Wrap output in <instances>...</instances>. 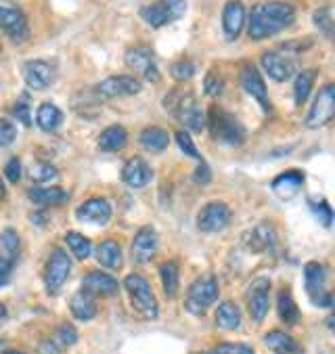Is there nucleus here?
<instances>
[{
  "label": "nucleus",
  "instance_id": "obj_1",
  "mask_svg": "<svg viewBox=\"0 0 335 354\" xmlns=\"http://www.w3.org/2000/svg\"><path fill=\"white\" fill-rule=\"evenodd\" d=\"M296 19L294 5L285 0H264L251 9L247 34L251 40H264L289 28Z\"/></svg>",
  "mask_w": 335,
  "mask_h": 354
},
{
  "label": "nucleus",
  "instance_id": "obj_2",
  "mask_svg": "<svg viewBox=\"0 0 335 354\" xmlns=\"http://www.w3.org/2000/svg\"><path fill=\"white\" fill-rule=\"evenodd\" d=\"M208 122H210V132H212V138L218 140V143H224V145H231V147H237L245 140V128L241 126V122L224 111L222 107H212L210 109V115H208Z\"/></svg>",
  "mask_w": 335,
  "mask_h": 354
},
{
  "label": "nucleus",
  "instance_id": "obj_3",
  "mask_svg": "<svg viewBox=\"0 0 335 354\" xmlns=\"http://www.w3.org/2000/svg\"><path fill=\"white\" fill-rule=\"evenodd\" d=\"M124 288L130 296L134 310L143 315L145 319H157L160 306H157V300H155V294L149 286V281L143 274H137V272L128 274L124 281Z\"/></svg>",
  "mask_w": 335,
  "mask_h": 354
},
{
  "label": "nucleus",
  "instance_id": "obj_4",
  "mask_svg": "<svg viewBox=\"0 0 335 354\" xmlns=\"http://www.w3.org/2000/svg\"><path fill=\"white\" fill-rule=\"evenodd\" d=\"M166 107L174 111V115L184 124V128L199 132L206 126V113L199 107L193 93L174 91L170 97H166Z\"/></svg>",
  "mask_w": 335,
  "mask_h": 354
},
{
  "label": "nucleus",
  "instance_id": "obj_5",
  "mask_svg": "<svg viewBox=\"0 0 335 354\" xmlns=\"http://www.w3.org/2000/svg\"><path fill=\"white\" fill-rule=\"evenodd\" d=\"M218 281L212 274L199 277L186 292L184 306L191 315H204L216 300H218Z\"/></svg>",
  "mask_w": 335,
  "mask_h": 354
},
{
  "label": "nucleus",
  "instance_id": "obj_6",
  "mask_svg": "<svg viewBox=\"0 0 335 354\" xmlns=\"http://www.w3.org/2000/svg\"><path fill=\"white\" fill-rule=\"evenodd\" d=\"M186 11V0H155L141 7V19L151 28H164L176 19H180Z\"/></svg>",
  "mask_w": 335,
  "mask_h": 354
},
{
  "label": "nucleus",
  "instance_id": "obj_7",
  "mask_svg": "<svg viewBox=\"0 0 335 354\" xmlns=\"http://www.w3.org/2000/svg\"><path fill=\"white\" fill-rule=\"evenodd\" d=\"M72 272V260L67 256L65 250L61 248H55L46 260V268H44V286H46V292L50 296H57L61 292V288L65 286L67 277Z\"/></svg>",
  "mask_w": 335,
  "mask_h": 354
},
{
  "label": "nucleus",
  "instance_id": "obj_8",
  "mask_svg": "<svg viewBox=\"0 0 335 354\" xmlns=\"http://www.w3.org/2000/svg\"><path fill=\"white\" fill-rule=\"evenodd\" d=\"M304 279H306V292L316 306H331V292L327 290V270L318 262H308L304 266Z\"/></svg>",
  "mask_w": 335,
  "mask_h": 354
},
{
  "label": "nucleus",
  "instance_id": "obj_9",
  "mask_svg": "<svg viewBox=\"0 0 335 354\" xmlns=\"http://www.w3.org/2000/svg\"><path fill=\"white\" fill-rule=\"evenodd\" d=\"M333 113H335V86L325 84L318 91V95H316V99H314V103H312V107H310L304 122H306L308 128H320V126L331 122Z\"/></svg>",
  "mask_w": 335,
  "mask_h": 354
},
{
  "label": "nucleus",
  "instance_id": "obj_10",
  "mask_svg": "<svg viewBox=\"0 0 335 354\" xmlns=\"http://www.w3.org/2000/svg\"><path fill=\"white\" fill-rule=\"evenodd\" d=\"M0 30H5L15 42L28 38V19L23 11L9 0H0Z\"/></svg>",
  "mask_w": 335,
  "mask_h": 354
},
{
  "label": "nucleus",
  "instance_id": "obj_11",
  "mask_svg": "<svg viewBox=\"0 0 335 354\" xmlns=\"http://www.w3.org/2000/svg\"><path fill=\"white\" fill-rule=\"evenodd\" d=\"M231 223V209L222 201H212L204 205L197 214V227L204 233H218Z\"/></svg>",
  "mask_w": 335,
  "mask_h": 354
},
{
  "label": "nucleus",
  "instance_id": "obj_12",
  "mask_svg": "<svg viewBox=\"0 0 335 354\" xmlns=\"http://www.w3.org/2000/svg\"><path fill=\"white\" fill-rule=\"evenodd\" d=\"M126 65L134 69L137 74H141L149 82H160V69L155 63V55L145 48V46H134L126 50Z\"/></svg>",
  "mask_w": 335,
  "mask_h": 354
},
{
  "label": "nucleus",
  "instance_id": "obj_13",
  "mask_svg": "<svg viewBox=\"0 0 335 354\" xmlns=\"http://www.w3.org/2000/svg\"><path fill=\"white\" fill-rule=\"evenodd\" d=\"M271 306V281L268 279H256L247 292V310L249 317L256 323H262L268 315Z\"/></svg>",
  "mask_w": 335,
  "mask_h": 354
},
{
  "label": "nucleus",
  "instance_id": "obj_14",
  "mask_svg": "<svg viewBox=\"0 0 335 354\" xmlns=\"http://www.w3.org/2000/svg\"><path fill=\"white\" fill-rule=\"evenodd\" d=\"M141 82L134 76H109L97 86V95L103 99H119L141 93Z\"/></svg>",
  "mask_w": 335,
  "mask_h": 354
},
{
  "label": "nucleus",
  "instance_id": "obj_15",
  "mask_svg": "<svg viewBox=\"0 0 335 354\" xmlns=\"http://www.w3.org/2000/svg\"><path fill=\"white\" fill-rule=\"evenodd\" d=\"M241 86L245 88V93H247L251 99L258 101V105H260L264 111H271V99H268L266 84H264L260 72H258V69H256L251 63L243 65V69H241Z\"/></svg>",
  "mask_w": 335,
  "mask_h": 354
},
{
  "label": "nucleus",
  "instance_id": "obj_16",
  "mask_svg": "<svg viewBox=\"0 0 335 354\" xmlns=\"http://www.w3.org/2000/svg\"><path fill=\"white\" fill-rule=\"evenodd\" d=\"M260 63L264 67V72L268 74V78H273L275 82H285L294 74V63L285 55H281L277 50H266V53H262Z\"/></svg>",
  "mask_w": 335,
  "mask_h": 354
},
{
  "label": "nucleus",
  "instance_id": "obj_17",
  "mask_svg": "<svg viewBox=\"0 0 335 354\" xmlns=\"http://www.w3.org/2000/svg\"><path fill=\"white\" fill-rule=\"evenodd\" d=\"M76 216L88 225H107L111 218V205L103 197H93L76 209Z\"/></svg>",
  "mask_w": 335,
  "mask_h": 354
},
{
  "label": "nucleus",
  "instance_id": "obj_18",
  "mask_svg": "<svg viewBox=\"0 0 335 354\" xmlns=\"http://www.w3.org/2000/svg\"><path fill=\"white\" fill-rule=\"evenodd\" d=\"M23 80L32 91H44L52 84L55 72L46 61L34 59V61H28L23 67Z\"/></svg>",
  "mask_w": 335,
  "mask_h": 354
},
{
  "label": "nucleus",
  "instance_id": "obj_19",
  "mask_svg": "<svg viewBox=\"0 0 335 354\" xmlns=\"http://www.w3.org/2000/svg\"><path fill=\"white\" fill-rule=\"evenodd\" d=\"M245 26V7L239 0H229L222 11V30L227 40H237Z\"/></svg>",
  "mask_w": 335,
  "mask_h": 354
},
{
  "label": "nucleus",
  "instance_id": "obj_20",
  "mask_svg": "<svg viewBox=\"0 0 335 354\" xmlns=\"http://www.w3.org/2000/svg\"><path fill=\"white\" fill-rule=\"evenodd\" d=\"M155 252H157V233L151 227L141 229L132 241V260L145 264L155 256Z\"/></svg>",
  "mask_w": 335,
  "mask_h": 354
},
{
  "label": "nucleus",
  "instance_id": "obj_21",
  "mask_svg": "<svg viewBox=\"0 0 335 354\" xmlns=\"http://www.w3.org/2000/svg\"><path fill=\"white\" fill-rule=\"evenodd\" d=\"M275 243H277L275 229L271 225H266V223H262V225H258V227H253L251 231L245 233V245H247L249 252H256V254L271 252L275 248Z\"/></svg>",
  "mask_w": 335,
  "mask_h": 354
},
{
  "label": "nucleus",
  "instance_id": "obj_22",
  "mask_svg": "<svg viewBox=\"0 0 335 354\" xmlns=\"http://www.w3.org/2000/svg\"><path fill=\"white\" fill-rule=\"evenodd\" d=\"M82 292L90 296H111L117 292V281L101 270H93L82 279Z\"/></svg>",
  "mask_w": 335,
  "mask_h": 354
},
{
  "label": "nucleus",
  "instance_id": "obj_23",
  "mask_svg": "<svg viewBox=\"0 0 335 354\" xmlns=\"http://www.w3.org/2000/svg\"><path fill=\"white\" fill-rule=\"evenodd\" d=\"M122 180L132 189H143L151 180V168L147 166L145 160L132 158L126 162V166L122 170Z\"/></svg>",
  "mask_w": 335,
  "mask_h": 354
},
{
  "label": "nucleus",
  "instance_id": "obj_24",
  "mask_svg": "<svg viewBox=\"0 0 335 354\" xmlns=\"http://www.w3.org/2000/svg\"><path fill=\"white\" fill-rule=\"evenodd\" d=\"M304 185V174L300 170H287L283 174H279L275 180H273V191L283 197V199H289L294 197Z\"/></svg>",
  "mask_w": 335,
  "mask_h": 354
},
{
  "label": "nucleus",
  "instance_id": "obj_25",
  "mask_svg": "<svg viewBox=\"0 0 335 354\" xmlns=\"http://www.w3.org/2000/svg\"><path fill=\"white\" fill-rule=\"evenodd\" d=\"M264 344L275 354H302V346L285 331H268L264 335Z\"/></svg>",
  "mask_w": 335,
  "mask_h": 354
},
{
  "label": "nucleus",
  "instance_id": "obj_26",
  "mask_svg": "<svg viewBox=\"0 0 335 354\" xmlns=\"http://www.w3.org/2000/svg\"><path fill=\"white\" fill-rule=\"evenodd\" d=\"M126 143H128V132H126L124 126H117V124L105 128L101 132V136H99V149L101 151H107V153L122 151L126 147Z\"/></svg>",
  "mask_w": 335,
  "mask_h": 354
},
{
  "label": "nucleus",
  "instance_id": "obj_27",
  "mask_svg": "<svg viewBox=\"0 0 335 354\" xmlns=\"http://www.w3.org/2000/svg\"><path fill=\"white\" fill-rule=\"evenodd\" d=\"M170 143V134L168 130L160 128V126H149L141 132V145L151 151V153H160L168 147Z\"/></svg>",
  "mask_w": 335,
  "mask_h": 354
},
{
  "label": "nucleus",
  "instance_id": "obj_28",
  "mask_svg": "<svg viewBox=\"0 0 335 354\" xmlns=\"http://www.w3.org/2000/svg\"><path fill=\"white\" fill-rule=\"evenodd\" d=\"M97 260H99L101 266H105V268H109V270L122 268V260H124V258H122V248H119V243H117V241H111V239L99 243V248H97Z\"/></svg>",
  "mask_w": 335,
  "mask_h": 354
},
{
  "label": "nucleus",
  "instance_id": "obj_29",
  "mask_svg": "<svg viewBox=\"0 0 335 354\" xmlns=\"http://www.w3.org/2000/svg\"><path fill=\"white\" fill-rule=\"evenodd\" d=\"M28 197L40 205H63L67 201V191L61 187H38L32 189Z\"/></svg>",
  "mask_w": 335,
  "mask_h": 354
},
{
  "label": "nucleus",
  "instance_id": "obj_30",
  "mask_svg": "<svg viewBox=\"0 0 335 354\" xmlns=\"http://www.w3.org/2000/svg\"><path fill=\"white\" fill-rule=\"evenodd\" d=\"M70 310L78 321H90V319L97 317V304H95L93 296L86 294V292H78V294L72 296Z\"/></svg>",
  "mask_w": 335,
  "mask_h": 354
},
{
  "label": "nucleus",
  "instance_id": "obj_31",
  "mask_svg": "<svg viewBox=\"0 0 335 354\" xmlns=\"http://www.w3.org/2000/svg\"><path fill=\"white\" fill-rule=\"evenodd\" d=\"M63 122V113L57 105L52 103H42L36 111V124L44 130V132H52L61 126Z\"/></svg>",
  "mask_w": 335,
  "mask_h": 354
},
{
  "label": "nucleus",
  "instance_id": "obj_32",
  "mask_svg": "<svg viewBox=\"0 0 335 354\" xmlns=\"http://www.w3.org/2000/svg\"><path fill=\"white\" fill-rule=\"evenodd\" d=\"M277 310H279V317H281V321H283L285 325H296V323L300 321V310H298V304L294 302L289 290H281V292H279Z\"/></svg>",
  "mask_w": 335,
  "mask_h": 354
},
{
  "label": "nucleus",
  "instance_id": "obj_33",
  "mask_svg": "<svg viewBox=\"0 0 335 354\" xmlns=\"http://www.w3.org/2000/svg\"><path fill=\"white\" fill-rule=\"evenodd\" d=\"M216 325L220 329H237L241 325V310L235 302H222L216 310Z\"/></svg>",
  "mask_w": 335,
  "mask_h": 354
},
{
  "label": "nucleus",
  "instance_id": "obj_34",
  "mask_svg": "<svg viewBox=\"0 0 335 354\" xmlns=\"http://www.w3.org/2000/svg\"><path fill=\"white\" fill-rule=\"evenodd\" d=\"M314 80H316V69H302V72L296 76V82H294V99H296V105H302L312 86H314Z\"/></svg>",
  "mask_w": 335,
  "mask_h": 354
},
{
  "label": "nucleus",
  "instance_id": "obj_35",
  "mask_svg": "<svg viewBox=\"0 0 335 354\" xmlns=\"http://www.w3.org/2000/svg\"><path fill=\"white\" fill-rule=\"evenodd\" d=\"M17 254H19V237L13 229H5L0 233V258L15 264Z\"/></svg>",
  "mask_w": 335,
  "mask_h": 354
},
{
  "label": "nucleus",
  "instance_id": "obj_36",
  "mask_svg": "<svg viewBox=\"0 0 335 354\" xmlns=\"http://www.w3.org/2000/svg\"><path fill=\"white\" fill-rule=\"evenodd\" d=\"M65 243H67V248L72 250V254H74L78 260H86V258L93 254V245H90V241H88L84 235L76 233V231H70V233L65 235Z\"/></svg>",
  "mask_w": 335,
  "mask_h": 354
},
{
  "label": "nucleus",
  "instance_id": "obj_37",
  "mask_svg": "<svg viewBox=\"0 0 335 354\" xmlns=\"http://www.w3.org/2000/svg\"><path fill=\"white\" fill-rule=\"evenodd\" d=\"M160 277H162V286L166 296H176L178 292V266L176 262H164L160 266Z\"/></svg>",
  "mask_w": 335,
  "mask_h": 354
},
{
  "label": "nucleus",
  "instance_id": "obj_38",
  "mask_svg": "<svg viewBox=\"0 0 335 354\" xmlns=\"http://www.w3.org/2000/svg\"><path fill=\"white\" fill-rule=\"evenodd\" d=\"M28 176L32 183H48L59 176L57 168L48 162H34L28 170Z\"/></svg>",
  "mask_w": 335,
  "mask_h": 354
},
{
  "label": "nucleus",
  "instance_id": "obj_39",
  "mask_svg": "<svg viewBox=\"0 0 335 354\" xmlns=\"http://www.w3.org/2000/svg\"><path fill=\"white\" fill-rule=\"evenodd\" d=\"M308 207L312 209V214L325 227H331V223H333V209H331V205L327 203L325 197H308Z\"/></svg>",
  "mask_w": 335,
  "mask_h": 354
},
{
  "label": "nucleus",
  "instance_id": "obj_40",
  "mask_svg": "<svg viewBox=\"0 0 335 354\" xmlns=\"http://www.w3.org/2000/svg\"><path fill=\"white\" fill-rule=\"evenodd\" d=\"M312 21H314V26L318 28V32L325 38H331L333 36V15H331V7L316 9L314 15H312Z\"/></svg>",
  "mask_w": 335,
  "mask_h": 354
},
{
  "label": "nucleus",
  "instance_id": "obj_41",
  "mask_svg": "<svg viewBox=\"0 0 335 354\" xmlns=\"http://www.w3.org/2000/svg\"><path fill=\"white\" fill-rule=\"evenodd\" d=\"M170 74H172L174 80L186 82V80H191V78L195 76V63L189 61V59H180V61H176V63L170 67Z\"/></svg>",
  "mask_w": 335,
  "mask_h": 354
},
{
  "label": "nucleus",
  "instance_id": "obj_42",
  "mask_svg": "<svg viewBox=\"0 0 335 354\" xmlns=\"http://www.w3.org/2000/svg\"><path fill=\"white\" fill-rule=\"evenodd\" d=\"M55 342H57L59 346H74V344L78 342V331H76V327L70 325V323L59 325L57 335H55Z\"/></svg>",
  "mask_w": 335,
  "mask_h": 354
},
{
  "label": "nucleus",
  "instance_id": "obj_43",
  "mask_svg": "<svg viewBox=\"0 0 335 354\" xmlns=\"http://www.w3.org/2000/svg\"><path fill=\"white\" fill-rule=\"evenodd\" d=\"M13 115L23 124V126H30L32 124V113H30V99H28V95H21L19 99H17V103L13 105Z\"/></svg>",
  "mask_w": 335,
  "mask_h": 354
},
{
  "label": "nucleus",
  "instance_id": "obj_44",
  "mask_svg": "<svg viewBox=\"0 0 335 354\" xmlns=\"http://www.w3.org/2000/svg\"><path fill=\"white\" fill-rule=\"evenodd\" d=\"M176 143H178V147H180V151H182L184 156L197 158V160H199V151H197V147H195V143H193V138H191L189 132L178 130V132H176Z\"/></svg>",
  "mask_w": 335,
  "mask_h": 354
},
{
  "label": "nucleus",
  "instance_id": "obj_45",
  "mask_svg": "<svg viewBox=\"0 0 335 354\" xmlns=\"http://www.w3.org/2000/svg\"><path fill=\"white\" fill-rule=\"evenodd\" d=\"M210 354H253V348L247 346V344H233V342H227V344L216 346Z\"/></svg>",
  "mask_w": 335,
  "mask_h": 354
},
{
  "label": "nucleus",
  "instance_id": "obj_46",
  "mask_svg": "<svg viewBox=\"0 0 335 354\" xmlns=\"http://www.w3.org/2000/svg\"><path fill=\"white\" fill-rule=\"evenodd\" d=\"M17 136V128L9 120H0V147H9Z\"/></svg>",
  "mask_w": 335,
  "mask_h": 354
},
{
  "label": "nucleus",
  "instance_id": "obj_47",
  "mask_svg": "<svg viewBox=\"0 0 335 354\" xmlns=\"http://www.w3.org/2000/svg\"><path fill=\"white\" fill-rule=\"evenodd\" d=\"M204 91H206V95H210V97H218V95L222 93V78H220V74L210 72V74L206 76V80H204Z\"/></svg>",
  "mask_w": 335,
  "mask_h": 354
},
{
  "label": "nucleus",
  "instance_id": "obj_48",
  "mask_svg": "<svg viewBox=\"0 0 335 354\" xmlns=\"http://www.w3.org/2000/svg\"><path fill=\"white\" fill-rule=\"evenodd\" d=\"M5 176L9 178V183H19V178H21V162H19V158H11L7 162Z\"/></svg>",
  "mask_w": 335,
  "mask_h": 354
},
{
  "label": "nucleus",
  "instance_id": "obj_49",
  "mask_svg": "<svg viewBox=\"0 0 335 354\" xmlns=\"http://www.w3.org/2000/svg\"><path fill=\"white\" fill-rule=\"evenodd\" d=\"M210 178H212L210 168H208V164H206L204 160H201L199 166H197V170H195V174H193V180H195L197 185H208Z\"/></svg>",
  "mask_w": 335,
  "mask_h": 354
},
{
  "label": "nucleus",
  "instance_id": "obj_50",
  "mask_svg": "<svg viewBox=\"0 0 335 354\" xmlns=\"http://www.w3.org/2000/svg\"><path fill=\"white\" fill-rule=\"evenodd\" d=\"M13 262L5 260V258H0V288L7 286L9 279H11V272H13Z\"/></svg>",
  "mask_w": 335,
  "mask_h": 354
},
{
  "label": "nucleus",
  "instance_id": "obj_51",
  "mask_svg": "<svg viewBox=\"0 0 335 354\" xmlns=\"http://www.w3.org/2000/svg\"><path fill=\"white\" fill-rule=\"evenodd\" d=\"M38 354H61V346L55 339H44L38 346Z\"/></svg>",
  "mask_w": 335,
  "mask_h": 354
},
{
  "label": "nucleus",
  "instance_id": "obj_52",
  "mask_svg": "<svg viewBox=\"0 0 335 354\" xmlns=\"http://www.w3.org/2000/svg\"><path fill=\"white\" fill-rule=\"evenodd\" d=\"M7 319V308H5V304H0V323H3Z\"/></svg>",
  "mask_w": 335,
  "mask_h": 354
},
{
  "label": "nucleus",
  "instance_id": "obj_53",
  "mask_svg": "<svg viewBox=\"0 0 335 354\" xmlns=\"http://www.w3.org/2000/svg\"><path fill=\"white\" fill-rule=\"evenodd\" d=\"M3 354H26V352H21V350H7V352H3Z\"/></svg>",
  "mask_w": 335,
  "mask_h": 354
},
{
  "label": "nucleus",
  "instance_id": "obj_54",
  "mask_svg": "<svg viewBox=\"0 0 335 354\" xmlns=\"http://www.w3.org/2000/svg\"><path fill=\"white\" fill-rule=\"evenodd\" d=\"M3 197H5V185L0 183V199H3Z\"/></svg>",
  "mask_w": 335,
  "mask_h": 354
},
{
  "label": "nucleus",
  "instance_id": "obj_55",
  "mask_svg": "<svg viewBox=\"0 0 335 354\" xmlns=\"http://www.w3.org/2000/svg\"><path fill=\"white\" fill-rule=\"evenodd\" d=\"M0 354H3V344H0Z\"/></svg>",
  "mask_w": 335,
  "mask_h": 354
},
{
  "label": "nucleus",
  "instance_id": "obj_56",
  "mask_svg": "<svg viewBox=\"0 0 335 354\" xmlns=\"http://www.w3.org/2000/svg\"><path fill=\"white\" fill-rule=\"evenodd\" d=\"M0 50H3V46H0Z\"/></svg>",
  "mask_w": 335,
  "mask_h": 354
}]
</instances>
